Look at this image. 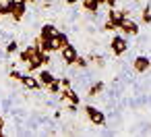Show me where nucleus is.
Returning <instances> with one entry per match:
<instances>
[{
    "label": "nucleus",
    "mask_w": 151,
    "mask_h": 137,
    "mask_svg": "<svg viewBox=\"0 0 151 137\" xmlns=\"http://www.w3.org/2000/svg\"><path fill=\"white\" fill-rule=\"evenodd\" d=\"M37 79H40V83H42V87H48L56 77L52 75V71H48V69H44V71H40V75H37Z\"/></svg>",
    "instance_id": "obj_13"
},
{
    "label": "nucleus",
    "mask_w": 151,
    "mask_h": 137,
    "mask_svg": "<svg viewBox=\"0 0 151 137\" xmlns=\"http://www.w3.org/2000/svg\"><path fill=\"white\" fill-rule=\"evenodd\" d=\"M40 67H44V65H42V60H40L37 54H35V56L27 62V73H35V71H40Z\"/></svg>",
    "instance_id": "obj_16"
},
{
    "label": "nucleus",
    "mask_w": 151,
    "mask_h": 137,
    "mask_svg": "<svg viewBox=\"0 0 151 137\" xmlns=\"http://www.w3.org/2000/svg\"><path fill=\"white\" fill-rule=\"evenodd\" d=\"M66 110H68L70 114H73V112H77V104H68V106H66Z\"/></svg>",
    "instance_id": "obj_26"
},
{
    "label": "nucleus",
    "mask_w": 151,
    "mask_h": 137,
    "mask_svg": "<svg viewBox=\"0 0 151 137\" xmlns=\"http://www.w3.org/2000/svg\"><path fill=\"white\" fill-rule=\"evenodd\" d=\"M99 2L97 0H83V11H87V13H91V15H95L97 11H99Z\"/></svg>",
    "instance_id": "obj_14"
},
{
    "label": "nucleus",
    "mask_w": 151,
    "mask_h": 137,
    "mask_svg": "<svg viewBox=\"0 0 151 137\" xmlns=\"http://www.w3.org/2000/svg\"><path fill=\"white\" fill-rule=\"evenodd\" d=\"M60 98L64 100V102H68V104H81V98H79V94L73 89V87H68V89H62L60 91Z\"/></svg>",
    "instance_id": "obj_9"
},
{
    "label": "nucleus",
    "mask_w": 151,
    "mask_h": 137,
    "mask_svg": "<svg viewBox=\"0 0 151 137\" xmlns=\"http://www.w3.org/2000/svg\"><path fill=\"white\" fill-rule=\"evenodd\" d=\"M50 42H52V46H54V52H56V50H62L66 44H70L68 36H66V33H62V31H58V33H56Z\"/></svg>",
    "instance_id": "obj_8"
},
{
    "label": "nucleus",
    "mask_w": 151,
    "mask_h": 137,
    "mask_svg": "<svg viewBox=\"0 0 151 137\" xmlns=\"http://www.w3.org/2000/svg\"><path fill=\"white\" fill-rule=\"evenodd\" d=\"M75 65H77L79 69H85V67L89 65V60H87V58H83V56H77V60H75Z\"/></svg>",
    "instance_id": "obj_20"
},
{
    "label": "nucleus",
    "mask_w": 151,
    "mask_h": 137,
    "mask_svg": "<svg viewBox=\"0 0 151 137\" xmlns=\"http://www.w3.org/2000/svg\"><path fill=\"white\" fill-rule=\"evenodd\" d=\"M2 133H4V118L0 116V135H2Z\"/></svg>",
    "instance_id": "obj_27"
},
{
    "label": "nucleus",
    "mask_w": 151,
    "mask_h": 137,
    "mask_svg": "<svg viewBox=\"0 0 151 137\" xmlns=\"http://www.w3.org/2000/svg\"><path fill=\"white\" fill-rule=\"evenodd\" d=\"M106 4H108V9H114L118 4V0H106Z\"/></svg>",
    "instance_id": "obj_25"
},
{
    "label": "nucleus",
    "mask_w": 151,
    "mask_h": 137,
    "mask_svg": "<svg viewBox=\"0 0 151 137\" xmlns=\"http://www.w3.org/2000/svg\"><path fill=\"white\" fill-rule=\"evenodd\" d=\"M60 85H62V89H68L70 87V79L68 77H60Z\"/></svg>",
    "instance_id": "obj_22"
},
{
    "label": "nucleus",
    "mask_w": 151,
    "mask_h": 137,
    "mask_svg": "<svg viewBox=\"0 0 151 137\" xmlns=\"http://www.w3.org/2000/svg\"><path fill=\"white\" fill-rule=\"evenodd\" d=\"M104 87H106V85H104L101 81H95V83H93V85L87 89V96H89V98H97V96L104 91Z\"/></svg>",
    "instance_id": "obj_15"
},
{
    "label": "nucleus",
    "mask_w": 151,
    "mask_h": 137,
    "mask_svg": "<svg viewBox=\"0 0 151 137\" xmlns=\"http://www.w3.org/2000/svg\"><path fill=\"white\" fill-rule=\"evenodd\" d=\"M58 33V29H56V25H52V23H46V25H42V31H40V38L42 40H52L54 36Z\"/></svg>",
    "instance_id": "obj_11"
},
{
    "label": "nucleus",
    "mask_w": 151,
    "mask_h": 137,
    "mask_svg": "<svg viewBox=\"0 0 151 137\" xmlns=\"http://www.w3.org/2000/svg\"><path fill=\"white\" fill-rule=\"evenodd\" d=\"M141 21H143L145 25H149V23H151V7H149V4L141 11Z\"/></svg>",
    "instance_id": "obj_18"
},
{
    "label": "nucleus",
    "mask_w": 151,
    "mask_h": 137,
    "mask_svg": "<svg viewBox=\"0 0 151 137\" xmlns=\"http://www.w3.org/2000/svg\"><path fill=\"white\" fill-rule=\"evenodd\" d=\"M132 69H134V73H145V71H149L151 69V58L149 56H137L134 60H132Z\"/></svg>",
    "instance_id": "obj_6"
},
{
    "label": "nucleus",
    "mask_w": 151,
    "mask_h": 137,
    "mask_svg": "<svg viewBox=\"0 0 151 137\" xmlns=\"http://www.w3.org/2000/svg\"><path fill=\"white\" fill-rule=\"evenodd\" d=\"M126 15H128V11H120V9H116V7H114V9H110V11H108V21H112V23L120 29V23L124 21V17H126Z\"/></svg>",
    "instance_id": "obj_7"
},
{
    "label": "nucleus",
    "mask_w": 151,
    "mask_h": 137,
    "mask_svg": "<svg viewBox=\"0 0 151 137\" xmlns=\"http://www.w3.org/2000/svg\"><path fill=\"white\" fill-rule=\"evenodd\" d=\"M120 31H122V36H137V33L141 31V27H139V23H137L134 19H130V17L126 15L124 21L120 23Z\"/></svg>",
    "instance_id": "obj_3"
},
{
    "label": "nucleus",
    "mask_w": 151,
    "mask_h": 137,
    "mask_svg": "<svg viewBox=\"0 0 151 137\" xmlns=\"http://www.w3.org/2000/svg\"><path fill=\"white\" fill-rule=\"evenodd\" d=\"M83 110H85L87 118H89V120H91V123H93L95 127H104V125H106V114H104V112H101L99 108H95V106L87 104V106H85Z\"/></svg>",
    "instance_id": "obj_1"
},
{
    "label": "nucleus",
    "mask_w": 151,
    "mask_h": 137,
    "mask_svg": "<svg viewBox=\"0 0 151 137\" xmlns=\"http://www.w3.org/2000/svg\"><path fill=\"white\" fill-rule=\"evenodd\" d=\"M91 60H93V62H95V65H99V67H104V65H106V62H104V58H101V56H91Z\"/></svg>",
    "instance_id": "obj_23"
},
{
    "label": "nucleus",
    "mask_w": 151,
    "mask_h": 137,
    "mask_svg": "<svg viewBox=\"0 0 151 137\" xmlns=\"http://www.w3.org/2000/svg\"><path fill=\"white\" fill-rule=\"evenodd\" d=\"M97 2H99V4H106V0H97Z\"/></svg>",
    "instance_id": "obj_29"
},
{
    "label": "nucleus",
    "mask_w": 151,
    "mask_h": 137,
    "mask_svg": "<svg viewBox=\"0 0 151 137\" xmlns=\"http://www.w3.org/2000/svg\"><path fill=\"white\" fill-rule=\"evenodd\" d=\"M21 77H23V73H19V71H11V79H17V81H21Z\"/></svg>",
    "instance_id": "obj_24"
},
{
    "label": "nucleus",
    "mask_w": 151,
    "mask_h": 137,
    "mask_svg": "<svg viewBox=\"0 0 151 137\" xmlns=\"http://www.w3.org/2000/svg\"><path fill=\"white\" fill-rule=\"evenodd\" d=\"M23 2H27V0H23Z\"/></svg>",
    "instance_id": "obj_30"
},
{
    "label": "nucleus",
    "mask_w": 151,
    "mask_h": 137,
    "mask_svg": "<svg viewBox=\"0 0 151 137\" xmlns=\"http://www.w3.org/2000/svg\"><path fill=\"white\" fill-rule=\"evenodd\" d=\"M104 31H114V33H116V31H118V27H116L112 21H106V23H104Z\"/></svg>",
    "instance_id": "obj_21"
},
{
    "label": "nucleus",
    "mask_w": 151,
    "mask_h": 137,
    "mask_svg": "<svg viewBox=\"0 0 151 137\" xmlns=\"http://www.w3.org/2000/svg\"><path fill=\"white\" fill-rule=\"evenodd\" d=\"M77 2H81V0H66V4H68V7H73V4H77Z\"/></svg>",
    "instance_id": "obj_28"
},
{
    "label": "nucleus",
    "mask_w": 151,
    "mask_h": 137,
    "mask_svg": "<svg viewBox=\"0 0 151 137\" xmlns=\"http://www.w3.org/2000/svg\"><path fill=\"white\" fill-rule=\"evenodd\" d=\"M35 54H37V50H35V48H33V44H31L29 48H25V50H21V52H19V62H25V65H27Z\"/></svg>",
    "instance_id": "obj_12"
},
{
    "label": "nucleus",
    "mask_w": 151,
    "mask_h": 137,
    "mask_svg": "<svg viewBox=\"0 0 151 137\" xmlns=\"http://www.w3.org/2000/svg\"><path fill=\"white\" fill-rule=\"evenodd\" d=\"M19 50V44L17 42H9V46H6V54H15Z\"/></svg>",
    "instance_id": "obj_19"
},
{
    "label": "nucleus",
    "mask_w": 151,
    "mask_h": 137,
    "mask_svg": "<svg viewBox=\"0 0 151 137\" xmlns=\"http://www.w3.org/2000/svg\"><path fill=\"white\" fill-rule=\"evenodd\" d=\"M60 54H62V62L68 67V65H75V60H77V56H79V52H77V48L73 46V44H66L62 50H60Z\"/></svg>",
    "instance_id": "obj_5"
},
{
    "label": "nucleus",
    "mask_w": 151,
    "mask_h": 137,
    "mask_svg": "<svg viewBox=\"0 0 151 137\" xmlns=\"http://www.w3.org/2000/svg\"><path fill=\"white\" fill-rule=\"evenodd\" d=\"M110 48L116 56H122L126 50H128V42H126V36H114L112 42H110Z\"/></svg>",
    "instance_id": "obj_2"
},
{
    "label": "nucleus",
    "mask_w": 151,
    "mask_h": 137,
    "mask_svg": "<svg viewBox=\"0 0 151 137\" xmlns=\"http://www.w3.org/2000/svg\"><path fill=\"white\" fill-rule=\"evenodd\" d=\"M21 83H23L27 89H42V83H40V79H37V77H31V73L23 75V77H21Z\"/></svg>",
    "instance_id": "obj_10"
},
{
    "label": "nucleus",
    "mask_w": 151,
    "mask_h": 137,
    "mask_svg": "<svg viewBox=\"0 0 151 137\" xmlns=\"http://www.w3.org/2000/svg\"><path fill=\"white\" fill-rule=\"evenodd\" d=\"M25 11H27V2H23V0H11V17H13V21H21L25 17Z\"/></svg>",
    "instance_id": "obj_4"
},
{
    "label": "nucleus",
    "mask_w": 151,
    "mask_h": 137,
    "mask_svg": "<svg viewBox=\"0 0 151 137\" xmlns=\"http://www.w3.org/2000/svg\"><path fill=\"white\" fill-rule=\"evenodd\" d=\"M60 87H62V85H60V77H56V79H54L46 89H48L50 94H60Z\"/></svg>",
    "instance_id": "obj_17"
}]
</instances>
